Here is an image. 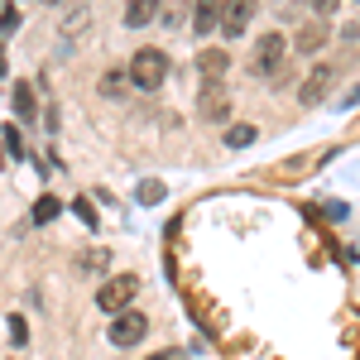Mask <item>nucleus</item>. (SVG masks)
Here are the masks:
<instances>
[{"instance_id": "1", "label": "nucleus", "mask_w": 360, "mask_h": 360, "mask_svg": "<svg viewBox=\"0 0 360 360\" xmlns=\"http://www.w3.org/2000/svg\"><path fill=\"white\" fill-rule=\"evenodd\" d=\"M168 77V58L164 49H139L135 58H130V82L139 86V91H154V86H164Z\"/></svg>"}, {"instance_id": "2", "label": "nucleus", "mask_w": 360, "mask_h": 360, "mask_svg": "<svg viewBox=\"0 0 360 360\" xmlns=\"http://www.w3.org/2000/svg\"><path fill=\"white\" fill-rule=\"evenodd\" d=\"M135 293H139L135 274H115V278H106V283L96 288V307H101V312H125Z\"/></svg>"}, {"instance_id": "3", "label": "nucleus", "mask_w": 360, "mask_h": 360, "mask_svg": "<svg viewBox=\"0 0 360 360\" xmlns=\"http://www.w3.org/2000/svg\"><path fill=\"white\" fill-rule=\"evenodd\" d=\"M144 332H149V322H144L139 312H130V307L115 312V322H111V341H115V346H139Z\"/></svg>"}, {"instance_id": "4", "label": "nucleus", "mask_w": 360, "mask_h": 360, "mask_svg": "<svg viewBox=\"0 0 360 360\" xmlns=\"http://www.w3.org/2000/svg\"><path fill=\"white\" fill-rule=\"evenodd\" d=\"M250 15H255V0H221V34L240 39L250 29Z\"/></svg>"}, {"instance_id": "5", "label": "nucleus", "mask_w": 360, "mask_h": 360, "mask_svg": "<svg viewBox=\"0 0 360 360\" xmlns=\"http://www.w3.org/2000/svg\"><path fill=\"white\" fill-rule=\"evenodd\" d=\"M288 53V44H283V34H264L259 44H255V72H274L278 63Z\"/></svg>"}, {"instance_id": "6", "label": "nucleus", "mask_w": 360, "mask_h": 360, "mask_svg": "<svg viewBox=\"0 0 360 360\" xmlns=\"http://www.w3.org/2000/svg\"><path fill=\"white\" fill-rule=\"evenodd\" d=\"M327 86H332V68L322 63V68H312V72H307V82H303V106H317V101L327 96Z\"/></svg>"}, {"instance_id": "7", "label": "nucleus", "mask_w": 360, "mask_h": 360, "mask_svg": "<svg viewBox=\"0 0 360 360\" xmlns=\"http://www.w3.org/2000/svg\"><path fill=\"white\" fill-rule=\"evenodd\" d=\"M231 111V101H226V91L217 82H207V91H202V115L207 120H221V115Z\"/></svg>"}, {"instance_id": "8", "label": "nucleus", "mask_w": 360, "mask_h": 360, "mask_svg": "<svg viewBox=\"0 0 360 360\" xmlns=\"http://www.w3.org/2000/svg\"><path fill=\"white\" fill-rule=\"evenodd\" d=\"M154 15H159V0H130V10H125V25H149V20H154Z\"/></svg>"}, {"instance_id": "9", "label": "nucleus", "mask_w": 360, "mask_h": 360, "mask_svg": "<svg viewBox=\"0 0 360 360\" xmlns=\"http://www.w3.org/2000/svg\"><path fill=\"white\" fill-rule=\"evenodd\" d=\"M197 68H202V77H207V82H217L226 68H231V58H226V53H202V58H197Z\"/></svg>"}, {"instance_id": "10", "label": "nucleus", "mask_w": 360, "mask_h": 360, "mask_svg": "<svg viewBox=\"0 0 360 360\" xmlns=\"http://www.w3.org/2000/svg\"><path fill=\"white\" fill-rule=\"evenodd\" d=\"M58 212H63V202H58V197H39V202H34V221H39V226L53 221Z\"/></svg>"}, {"instance_id": "11", "label": "nucleus", "mask_w": 360, "mask_h": 360, "mask_svg": "<svg viewBox=\"0 0 360 360\" xmlns=\"http://www.w3.org/2000/svg\"><path fill=\"white\" fill-rule=\"evenodd\" d=\"M250 139H255V125H231V130H226V144H231V149H245Z\"/></svg>"}, {"instance_id": "12", "label": "nucleus", "mask_w": 360, "mask_h": 360, "mask_svg": "<svg viewBox=\"0 0 360 360\" xmlns=\"http://www.w3.org/2000/svg\"><path fill=\"white\" fill-rule=\"evenodd\" d=\"M10 101H15V111L25 115V120L34 115V91H29V86H15V96H10Z\"/></svg>"}, {"instance_id": "13", "label": "nucleus", "mask_w": 360, "mask_h": 360, "mask_svg": "<svg viewBox=\"0 0 360 360\" xmlns=\"http://www.w3.org/2000/svg\"><path fill=\"white\" fill-rule=\"evenodd\" d=\"M139 202H164V183H139Z\"/></svg>"}, {"instance_id": "14", "label": "nucleus", "mask_w": 360, "mask_h": 360, "mask_svg": "<svg viewBox=\"0 0 360 360\" xmlns=\"http://www.w3.org/2000/svg\"><path fill=\"white\" fill-rule=\"evenodd\" d=\"M106 96H120V86H125V72H106Z\"/></svg>"}, {"instance_id": "15", "label": "nucleus", "mask_w": 360, "mask_h": 360, "mask_svg": "<svg viewBox=\"0 0 360 360\" xmlns=\"http://www.w3.org/2000/svg\"><path fill=\"white\" fill-rule=\"evenodd\" d=\"M29 327H25V317H10V341H25Z\"/></svg>"}, {"instance_id": "16", "label": "nucleus", "mask_w": 360, "mask_h": 360, "mask_svg": "<svg viewBox=\"0 0 360 360\" xmlns=\"http://www.w3.org/2000/svg\"><path fill=\"white\" fill-rule=\"evenodd\" d=\"M0 29H5V34L20 29V15H15V10H0Z\"/></svg>"}, {"instance_id": "17", "label": "nucleus", "mask_w": 360, "mask_h": 360, "mask_svg": "<svg viewBox=\"0 0 360 360\" xmlns=\"http://www.w3.org/2000/svg\"><path fill=\"white\" fill-rule=\"evenodd\" d=\"M312 5H317V15H336V5H341V0H312Z\"/></svg>"}, {"instance_id": "18", "label": "nucleus", "mask_w": 360, "mask_h": 360, "mask_svg": "<svg viewBox=\"0 0 360 360\" xmlns=\"http://www.w3.org/2000/svg\"><path fill=\"white\" fill-rule=\"evenodd\" d=\"M197 10H202V15H217V10H221V0H197Z\"/></svg>"}, {"instance_id": "19", "label": "nucleus", "mask_w": 360, "mask_h": 360, "mask_svg": "<svg viewBox=\"0 0 360 360\" xmlns=\"http://www.w3.org/2000/svg\"><path fill=\"white\" fill-rule=\"evenodd\" d=\"M149 360H183L178 351H159V356H149Z\"/></svg>"}, {"instance_id": "20", "label": "nucleus", "mask_w": 360, "mask_h": 360, "mask_svg": "<svg viewBox=\"0 0 360 360\" xmlns=\"http://www.w3.org/2000/svg\"><path fill=\"white\" fill-rule=\"evenodd\" d=\"M0 77H5V44H0Z\"/></svg>"}, {"instance_id": "21", "label": "nucleus", "mask_w": 360, "mask_h": 360, "mask_svg": "<svg viewBox=\"0 0 360 360\" xmlns=\"http://www.w3.org/2000/svg\"><path fill=\"white\" fill-rule=\"evenodd\" d=\"M49 5H58V0H49Z\"/></svg>"}]
</instances>
